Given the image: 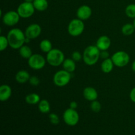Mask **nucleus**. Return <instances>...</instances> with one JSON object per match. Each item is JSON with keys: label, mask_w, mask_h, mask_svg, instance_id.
<instances>
[{"label": "nucleus", "mask_w": 135, "mask_h": 135, "mask_svg": "<svg viewBox=\"0 0 135 135\" xmlns=\"http://www.w3.org/2000/svg\"><path fill=\"white\" fill-rule=\"evenodd\" d=\"M46 59L39 54H32L28 59V65L32 69L34 70L42 69L46 65Z\"/></svg>", "instance_id": "nucleus-7"}, {"label": "nucleus", "mask_w": 135, "mask_h": 135, "mask_svg": "<svg viewBox=\"0 0 135 135\" xmlns=\"http://www.w3.org/2000/svg\"><path fill=\"white\" fill-rule=\"evenodd\" d=\"M21 17L17 11H9L7 12L2 17V21L5 25L7 26H13L17 25Z\"/></svg>", "instance_id": "nucleus-10"}, {"label": "nucleus", "mask_w": 135, "mask_h": 135, "mask_svg": "<svg viewBox=\"0 0 135 135\" xmlns=\"http://www.w3.org/2000/svg\"><path fill=\"white\" fill-rule=\"evenodd\" d=\"M115 66L117 67H124L129 64L130 56L125 51H117L111 57Z\"/></svg>", "instance_id": "nucleus-6"}, {"label": "nucleus", "mask_w": 135, "mask_h": 135, "mask_svg": "<svg viewBox=\"0 0 135 135\" xmlns=\"http://www.w3.org/2000/svg\"><path fill=\"white\" fill-rule=\"evenodd\" d=\"M69 108L71 109H76L78 108V103L75 101L71 102L69 104Z\"/></svg>", "instance_id": "nucleus-33"}, {"label": "nucleus", "mask_w": 135, "mask_h": 135, "mask_svg": "<svg viewBox=\"0 0 135 135\" xmlns=\"http://www.w3.org/2000/svg\"><path fill=\"white\" fill-rule=\"evenodd\" d=\"M90 108L92 109V112H95V113H98L100 112L102 109V105L99 101L97 100H94V101L91 102L90 104Z\"/></svg>", "instance_id": "nucleus-27"}, {"label": "nucleus", "mask_w": 135, "mask_h": 135, "mask_svg": "<svg viewBox=\"0 0 135 135\" xmlns=\"http://www.w3.org/2000/svg\"><path fill=\"white\" fill-rule=\"evenodd\" d=\"M12 95L11 87L8 84H2L0 86V100L6 102L9 100Z\"/></svg>", "instance_id": "nucleus-15"}, {"label": "nucleus", "mask_w": 135, "mask_h": 135, "mask_svg": "<svg viewBox=\"0 0 135 135\" xmlns=\"http://www.w3.org/2000/svg\"><path fill=\"white\" fill-rule=\"evenodd\" d=\"M28 82H29V83H30V85L34 86H38L40 84V80L39 78L36 76H30Z\"/></svg>", "instance_id": "nucleus-30"}, {"label": "nucleus", "mask_w": 135, "mask_h": 135, "mask_svg": "<svg viewBox=\"0 0 135 135\" xmlns=\"http://www.w3.org/2000/svg\"><path fill=\"white\" fill-rule=\"evenodd\" d=\"M40 97L36 93H30L26 95L25 97V101L29 105H36L38 104L40 102Z\"/></svg>", "instance_id": "nucleus-19"}, {"label": "nucleus", "mask_w": 135, "mask_h": 135, "mask_svg": "<svg viewBox=\"0 0 135 135\" xmlns=\"http://www.w3.org/2000/svg\"><path fill=\"white\" fill-rule=\"evenodd\" d=\"M135 31V28L133 23H126L121 28V32L124 36H129Z\"/></svg>", "instance_id": "nucleus-24"}, {"label": "nucleus", "mask_w": 135, "mask_h": 135, "mask_svg": "<svg viewBox=\"0 0 135 135\" xmlns=\"http://www.w3.org/2000/svg\"><path fill=\"white\" fill-rule=\"evenodd\" d=\"M32 3L36 10L38 11H44L48 7L47 0H34Z\"/></svg>", "instance_id": "nucleus-20"}, {"label": "nucleus", "mask_w": 135, "mask_h": 135, "mask_svg": "<svg viewBox=\"0 0 135 135\" xmlns=\"http://www.w3.org/2000/svg\"><path fill=\"white\" fill-rule=\"evenodd\" d=\"M133 25H134V28H135V18H134V21H133Z\"/></svg>", "instance_id": "nucleus-36"}, {"label": "nucleus", "mask_w": 135, "mask_h": 135, "mask_svg": "<svg viewBox=\"0 0 135 135\" xmlns=\"http://www.w3.org/2000/svg\"><path fill=\"white\" fill-rule=\"evenodd\" d=\"M63 69L65 70L67 72L72 73L76 69V62L72 59V58H67L65 59L63 61Z\"/></svg>", "instance_id": "nucleus-18"}, {"label": "nucleus", "mask_w": 135, "mask_h": 135, "mask_svg": "<svg viewBox=\"0 0 135 135\" xmlns=\"http://www.w3.org/2000/svg\"><path fill=\"white\" fill-rule=\"evenodd\" d=\"M46 61L49 65L53 67H58L63 64L65 55L63 51L57 48H53L46 55Z\"/></svg>", "instance_id": "nucleus-3"}, {"label": "nucleus", "mask_w": 135, "mask_h": 135, "mask_svg": "<svg viewBox=\"0 0 135 135\" xmlns=\"http://www.w3.org/2000/svg\"><path fill=\"white\" fill-rule=\"evenodd\" d=\"M39 46L41 51H43L44 53H46V54H47L53 49L52 43L50 40L47 39H44L41 41Z\"/></svg>", "instance_id": "nucleus-22"}, {"label": "nucleus", "mask_w": 135, "mask_h": 135, "mask_svg": "<svg viewBox=\"0 0 135 135\" xmlns=\"http://www.w3.org/2000/svg\"><path fill=\"white\" fill-rule=\"evenodd\" d=\"M64 122L69 126H75L79 121V114L76 109L68 108L64 112L63 115Z\"/></svg>", "instance_id": "nucleus-9"}, {"label": "nucleus", "mask_w": 135, "mask_h": 135, "mask_svg": "<svg viewBox=\"0 0 135 135\" xmlns=\"http://www.w3.org/2000/svg\"><path fill=\"white\" fill-rule=\"evenodd\" d=\"M71 73L62 69L57 71L54 75L53 81L55 85L59 87L65 86L71 81Z\"/></svg>", "instance_id": "nucleus-5"}, {"label": "nucleus", "mask_w": 135, "mask_h": 135, "mask_svg": "<svg viewBox=\"0 0 135 135\" xmlns=\"http://www.w3.org/2000/svg\"><path fill=\"white\" fill-rule=\"evenodd\" d=\"M85 26L84 21L79 18H74L69 23L67 30L71 36L77 37L81 35L84 32Z\"/></svg>", "instance_id": "nucleus-4"}, {"label": "nucleus", "mask_w": 135, "mask_h": 135, "mask_svg": "<svg viewBox=\"0 0 135 135\" xmlns=\"http://www.w3.org/2000/svg\"><path fill=\"white\" fill-rule=\"evenodd\" d=\"M100 58V50L96 45L87 46L83 51V60L87 65H94L98 61Z\"/></svg>", "instance_id": "nucleus-2"}, {"label": "nucleus", "mask_w": 135, "mask_h": 135, "mask_svg": "<svg viewBox=\"0 0 135 135\" xmlns=\"http://www.w3.org/2000/svg\"><path fill=\"white\" fill-rule=\"evenodd\" d=\"M83 96L87 101L92 102L97 100L98 93L96 88L92 86H88L86 87L83 90Z\"/></svg>", "instance_id": "nucleus-14"}, {"label": "nucleus", "mask_w": 135, "mask_h": 135, "mask_svg": "<svg viewBox=\"0 0 135 135\" xmlns=\"http://www.w3.org/2000/svg\"><path fill=\"white\" fill-rule=\"evenodd\" d=\"M129 98L133 102L135 103V87L131 90L130 94H129Z\"/></svg>", "instance_id": "nucleus-32"}, {"label": "nucleus", "mask_w": 135, "mask_h": 135, "mask_svg": "<svg viewBox=\"0 0 135 135\" xmlns=\"http://www.w3.org/2000/svg\"><path fill=\"white\" fill-rule=\"evenodd\" d=\"M71 58L75 61V62H79L83 59V55L79 51H73L71 54Z\"/></svg>", "instance_id": "nucleus-29"}, {"label": "nucleus", "mask_w": 135, "mask_h": 135, "mask_svg": "<svg viewBox=\"0 0 135 135\" xmlns=\"http://www.w3.org/2000/svg\"><path fill=\"white\" fill-rule=\"evenodd\" d=\"M30 78V74L28 71H25V70L18 71L15 75L16 81L20 84H25L26 82L29 81Z\"/></svg>", "instance_id": "nucleus-16"}, {"label": "nucleus", "mask_w": 135, "mask_h": 135, "mask_svg": "<svg viewBox=\"0 0 135 135\" xmlns=\"http://www.w3.org/2000/svg\"><path fill=\"white\" fill-rule=\"evenodd\" d=\"M92 11L90 7L87 5H81L76 11V17L84 21L89 19L92 16Z\"/></svg>", "instance_id": "nucleus-12"}, {"label": "nucleus", "mask_w": 135, "mask_h": 135, "mask_svg": "<svg viewBox=\"0 0 135 135\" xmlns=\"http://www.w3.org/2000/svg\"><path fill=\"white\" fill-rule=\"evenodd\" d=\"M38 109L40 112L42 113H47L50 112V104L47 100H41L40 102L38 103Z\"/></svg>", "instance_id": "nucleus-23"}, {"label": "nucleus", "mask_w": 135, "mask_h": 135, "mask_svg": "<svg viewBox=\"0 0 135 135\" xmlns=\"http://www.w3.org/2000/svg\"><path fill=\"white\" fill-rule=\"evenodd\" d=\"M112 45V41L108 36L103 35L99 37L96 41V46L100 51L108 50Z\"/></svg>", "instance_id": "nucleus-13"}, {"label": "nucleus", "mask_w": 135, "mask_h": 135, "mask_svg": "<svg viewBox=\"0 0 135 135\" xmlns=\"http://www.w3.org/2000/svg\"><path fill=\"white\" fill-rule=\"evenodd\" d=\"M9 46V41L7 36L1 35L0 36V51H3Z\"/></svg>", "instance_id": "nucleus-26"}, {"label": "nucleus", "mask_w": 135, "mask_h": 135, "mask_svg": "<svg viewBox=\"0 0 135 135\" xmlns=\"http://www.w3.org/2000/svg\"><path fill=\"white\" fill-rule=\"evenodd\" d=\"M25 1H26V2H30L32 3L34 1V0H25Z\"/></svg>", "instance_id": "nucleus-35"}, {"label": "nucleus", "mask_w": 135, "mask_h": 135, "mask_svg": "<svg viewBox=\"0 0 135 135\" xmlns=\"http://www.w3.org/2000/svg\"><path fill=\"white\" fill-rule=\"evenodd\" d=\"M125 15L129 18H135V4H129L126 7L125 9Z\"/></svg>", "instance_id": "nucleus-25"}, {"label": "nucleus", "mask_w": 135, "mask_h": 135, "mask_svg": "<svg viewBox=\"0 0 135 135\" xmlns=\"http://www.w3.org/2000/svg\"><path fill=\"white\" fill-rule=\"evenodd\" d=\"M9 46L14 50H19L26 43V37L25 32L18 28H12L8 32L7 35Z\"/></svg>", "instance_id": "nucleus-1"}, {"label": "nucleus", "mask_w": 135, "mask_h": 135, "mask_svg": "<svg viewBox=\"0 0 135 135\" xmlns=\"http://www.w3.org/2000/svg\"><path fill=\"white\" fill-rule=\"evenodd\" d=\"M42 33V28L37 23H33L28 25L25 31V36L30 40H34L40 36Z\"/></svg>", "instance_id": "nucleus-11"}, {"label": "nucleus", "mask_w": 135, "mask_h": 135, "mask_svg": "<svg viewBox=\"0 0 135 135\" xmlns=\"http://www.w3.org/2000/svg\"><path fill=\"white\" fill-rule=\"evenodd\" d=\"M100 58L103 59H108L109 58V54L108 50H104V51H100Z\"/></svg>", "instance_id": "nucleus-31"}, {"label": "nucleus", "mask_w": 135, "mask_h": 135, "mask_svg": "<svg viewBox=\"0 0 135 135\" xmlns=\"http://www.w3.org/2000/svg\"><path fill=\"white\" fill-rule=\"evenodd\" d=\"M49 119H50V121L51 122V123L54 125H58L59 123V121H60L57 115L54 113H50V115H49Z\"/></svg>", "instance_id": "nucleus-28"}, {"label": "nucleus", "mask_w": 135, "mask_h": 135, "mask_svg": "<svg viewBox=\"0 0 135 135\" xmlns=\"http://www.w3.org/2000/svg\"><path fill=\"white\" fill-rule=\"evenodd\" d=\"M115 66L112 58L109 57L108 59H104L101 64V69L103 73L108 74L112 72Z\"/></svg>", "instance_id": "nucleus-17"}, {"label": "nucleus", "mask_w": 135, "mask_h": 135, "mask_svg": "<svg viewBox=\"0 0 135 135\" xmlns=\"http://www.w3.org/2000/svg\"><path fill=\"white\" fill-rule=\"evenodd\" d=\"M132 70L135 73V60L132 63Z\"/></svg>", "instance_id": "nucleus-34"}, {"label": "nucleus", "mask_w": 135, "mask_h": 135, "mask_svg": "<svg viewBox=\"0 0 135 135\" xmlns=\"http://www.w3.org/2000/svg\"><path fill=\"white\" fill-rule=\"evenodd\" d=\"M20 55L22 58L26 59H28L32 55V50L27 45H23L21 48L18 50Z\"/></svg>", "instance_id": "nucleus-21"}, {"label": "nucleus", "mask_w": 135, "mask_h": 135, "mask_svg": "<svg viewBox=\"0 0 135 135\" xmlns=\"http://www.w3.org/2000/svg\"><path fill=\"white\" fill-rule=\"evenodd\" d=\"M35 10L32 3L24 1L18 5L17 11L21 18H30L34 15Z\"/></svg>", "instance_id": "nucleus-8"}]
</instances>
